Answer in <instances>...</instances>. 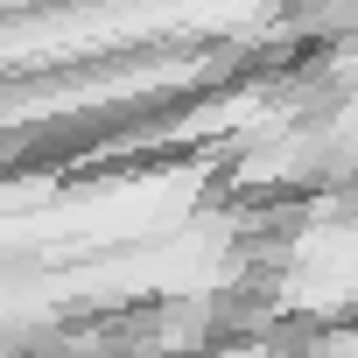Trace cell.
I'll list each match as a JSON object with an SVG mask.
<instances>
[{"instance_id":"6da1fadb","label":"cell","mask_w":358,"mask_h":358,"mask_svg":"<svg viewBox=\"0 0 358 358\" xmlns=\"http://www.w3.org/2000/svg\"><path fill=\"white\" fill-rule=\"evenodd\" d=\"M330 71H337L344 85H358V29H351V36H344V43L330 50Z\"/></svg>"}]
</instances>
